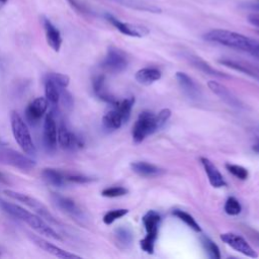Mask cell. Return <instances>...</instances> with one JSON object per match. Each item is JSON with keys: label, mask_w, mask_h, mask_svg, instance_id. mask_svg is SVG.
<instances>
[{"label": "cell", "mask_w": 259, "mask_h": 259, "mask_svg": "<svg viewBox=\"0 0 259 259\" xmlns=\"http://www.w3.org/2000/svg\"><path fill=\"white\" fill-rule=\"evenodd\" d=\"M53 203L59 208L61 211L70 215L78 223H82L85 221V213L81 209V207L70 197L64 196L59 193H52L51 195Z\"/></svg>", "instance_id": "obj_9"}, {"label": "cell", "mask_w": 259, "mask_h": 259, "mask_svg": "<svg viewBox=\"0 0 259 259\" xmlns=\"http://www.w3.org/2000/svg\"><path fill=\"white\" fill-rule=\"evenodd\" d=\"M207 86L215 95H218L229 106L234 107V108H242L243 107V104L239 100V98H237V96L234 95L226 86H224L221 83L213 81V80L208 81Z\"/></svg>", "instance_id": "obj_16"}, {"label": "cell", "mask_w": 259, "mask_h": 259, "mask_svg": "<svg viewBox=\"0 0 259 259\" xmlns=\"http://www.w3.org/2000/svg\"><path fill=\"white\" fill-rule=\"evenodd\" d=\"M161 77H162L161 72L158 69L152 68V67L140 69L139 71H137V73L135 75L136 80L140 84H143V85L153 84L154 82L160 80Z\"/></svg>", "instance_id": "obj_26"}, {"label": "cell", "mask_w": 259, "mask_h": 259, "mask_svg": "<svg viewBox=\"0 0 259 259\" xmlns=\"http://www.w3.org/2000/svg\"><path fill=\"white\" fill-rule=\"evenodd\" d=\"M224 209L229 215H238L242 210V206L236 197L230 196L225 202Z\"/></svg>", "instance_id": "obj_33"}, {"label": "cell", "mask_w": 259, "mask_h": 259, "mask_svg": "<svg viewBox=\"0 0 259 259\" xmlns=\"http://www.w3.org/2000/svg\"><path fill=\"white\" fill-rule=\"evenodd\" d=\"M92 88L95 95L101 99L102 101L111 104L112 106L116 104L118 100H116L107 90L105 87V77L104 75H97L92 80Z\"/></svg>", "instance_id": "obj_21"}, {"label": "cell", "mask_w": 259, "mask_h": 259, "mask_svg": "<svg viewBox=\"0 0 259 259\" xmlns=\"http://www.w3.org/2000/svg\"><path fill=\"white\" fill-rule=\"evenodd\" d=\"M177 82L183 93L191 100H198L201 97V91L197 84L184 72H177L175 75Z\"/></svg>", "instance_id": "obj_17"}, {"label": "cell", "mask_w": 259, "mask_h": 259, "mask_svg": "<svg viewBox=\"0 0 259 259\" xmlns=\"http://www.w3.org/2000/svg\"><path fill=\"white\" fill-rule=\"evenodd\" d=\"M226 168L227 170L233 174L235 177L241 179V180H246L249 176V172L246 168H244L241 165H237V164H231V163H227L226 164Z\"/></svg>", "instance_id": "obj_34"}, {"label": "cell", "mask_w": 259, "mask_h": 259, "mask_svg": "<svg viewBox=\"0 0 259 259\" xmlns=\"http://www.w3.org/2000/svg\"><path fill=\"white\" fill-rule=\"evenodd\" d=\"M0 207L3 208L7 213L12 215L13 218L24 222L26 225L31 227L39 235H42L45 237H49L58 241L62 240V237L52 227H50L49 224L38 214H35L21 207L18 204L5 201L1 198H0Z\"/></svg>", "instance_id": "obj_2"}, {"label": "cell", "mask_w": 259, "mask_h": 259, "mask_svg": "<svg viewBox=\"0 0 259 259\" xmlns=\"http://www.w3.org/2000/svg\"><path fill=\"white\" fill-rule=\"evenodd\" d=\"M131 169L135 173L143 177H157L164 173V170L161 169L160 167L143 161L133 162L131 164Z\"/></svg>", "instance_id": "obj_22"}, {"label": "cell", "mask_w": 259, "mask_h": 259, "mask_svg": "<svg viewBox=\"0 0 259 259\" xmlns=\"http://www.w3.org/2000/svg\"><path fill=\"white\" fill-rule=\"evenodd\" d=\"M173 215H175L176 218H178L180 221H182L183 223H185L190 229H192L195 232H200V226L197 224V222L194 220V218L189 214L188 212L182 210V209H174L172 211Z\"/></svg>", "instance_id": "obj_32"}, {"label": "cell", "mask_w": 259, "mask_h": 259, "mask_svg": "<svg viewBox=\"0 0 259 259\" xmlns=\"http://www.w3.org/2000/svg\"><path fill=\"white\" fill-rule=\"evenodd\" d=\"M253 150H254L256 153H259V142H257V143L253 146Z\"/></svg>", "instance_id": "obj_42"}, {"label": "cell", "mask_w": 259, "mask_h": 259, "mask_svg": "<svg viewBox=\"0 0 259 259\" xmlns=\"http://www.w3.org/2000/svg\"><path fill=\"white\" fill-rule=\"evenodd\" d=\"M3 192L11 199L17 200V201L25 204L29 208H31L36 214H38L46 221H48L52 224H55V225H61V223L54 217V214L49 210V208L41 201L37 200L36 198L29 196L27 194H24L22 192L10 190V189H5Z\"/></svg>", "instance_id": "obj_6"}, {"label": "cell", "mask_w": 259, "mask_h": 259, "mask_svg": "<svg viewBox=\"0 0 259 259\" xmlns=\"http://www.w3.org/2000/svg\"><path fill=\"white\" fill-rule=\"evenodd\" d=\"M157 114L151 111H143L133 126V140L136 144L142 143L148 136H151L156 131L161 128Z\"/></svg>", "instance_id": "obj_4"}, {"label": "cell", "mask_w": 259, "mask_h": 259, "mask_svg": "<svg viewBox=\"0 0 259 259\" xmlns=\"http://www.w3.org/2000/svg\"><path fill=\"white\" fill-rule=\"evenodd\" d=\"M104 17L112 26H114L122 34L133 37H143L149 33V29L146 26L121 21L109 13H105Z\"/></svg>", "instance_id": "obj_10"}, {"label": "cell", "mask_w": 259, "mask_h": 259, "mask_svg": "<svg viewBox=\"0 0 259 259\" xmlns=\"http://www.w3.org/2000/svg\"><path fill=\"white\" fill-rule=\"evenodd\" d=\"M44 145L48 152H54L58 145V125L55 112L47 113L44 121Z\"/></svg>", "instance_id": "obj_11"}, {"label": "cell", "mask_w": 259, "mask_h": 259, "mask_svg": "<svg viewBox=\"0 0 259 259\" xmlns=\"http://www.w3.org/2000/svg\"><path fill=\"white\" fill-rule=\"evenodd\" d=\"M114 236L117 243L123 248H128L133 243V234L127 228L119 227L115 229Z\"/></svg>", "instance_id": "obj_30"}, {"label": "cell", "mask_w": 259, "mask_h": 259, "mask_svg": "<svg viewBox=\"0 0 259 259\" xmlns=\"http://www.w3.org/2000/svg\"><path fill=\"white\" fill-rule=\"evenodd\" d=\"M221 240L234 250L242 253L243 255L251 258H257L258 254L249 245V243L241 236L234 233H224L221 234Z\"/></svg>", "instance_id": "obj_12"}, {"label": "cell", "mask_w": 259, "mask_h": 259, "mask_svg": "<svg viewBox=\"0 0 259 259\" xmlns=\"http://www.w3.org/2000/svg\"><path fill=\"white\" fill-rule=\"evenodd\" d=\"M45 97L49 102L51 110H57L58 105L60 103L61 88L47 76H45Z\"/></svg>", "instance_id": "obj_20"}, {"label": "cell", "mask_w": 259, "mask_h": 259, "mask_svg": "<svg viewBox=\"0 0 259 259\" xmlns=\"http://www.w3.org/2000/svg\"><path fill=\"white\" fill-rule=\"evenodd\" d=\"M123 121L117 109L113 106L112 109L108 110L102 117V125L105 130L115 131L122 125Z\"/></svg>", "instance_id": "obj_27"}, {"label": "cell", "mask_w": 259, "mask_h": 259, "mask_svg": "<svg viewBox=\"0 0 259 259\" xmlns=\"http://www.w3.org/2000/svg\"><path fill=\"white\" fill-rule=\"evenodd\" d=\"M41 24L45 30V35L48 45L53 49V51L59 52L63 42L60 30L46 16H41Z\"/></svg>", "instance_id": "obj_18"}, {"label": "cell", "mask_w": 259, "mask_h": 259, "mask_svg": "<svg viewBox=\"0 0 259 259\" xmlns=\"http://www.w3.org/2000/svg\"><path fill=\"white\" fill-rule=\"evenodd\" d=\"M46 76L52 79L60 88H67L70 82L69 76L62 73H48Z\"/></svg>", "instance_id": "obj_37"}, {"label": "cell", "mask_w": 259, "mask_h": 259, "mask_svg": "<svg viewBox=\"0 0 259 259\" xmlns=\"http://www.w3.org/2000/svg\"><path fill=\"white\" fill-rule=\"evenodd\" d=\"M128 66V58L125 52L116 47H109L101 62V67L110 73H120Z\"/></svg>", "instance_id": "obj_8"}, {"label": "cell", "mask_w": 259, "mask_h": 259, "mask_svg": "<svg viewBox=\"0 0 259 259\" xmlns=\"http://www.w3.org/2000/svg\"><path fill=\"white\" fill-rule=\"evenodd\" d=\"M28 237L31 239V241L37 246L39 247L41 250L52 254L53 256H56L58 258H62V259H67V258H80V256L74 254V253H71L69 251H66L62 248H60L59 246L49 242L48 240L39 237V236H36V235H33V234H28Z\"/></svg>", "instance_id": "obj_14"}, {"label": "cell", "mask_w": 259, "mask_h": 259, "mask_svg": "<svg viewBox=\"0 0 259 259\" xmlns=\"http://www.w3.org/2000/svg\"><path fill=\"white\" fill-rule=\"evenodd\" d=\"M0 163L9 165L22 171H29L35 167V161L28 155L0 145Z\"/></svg>", "instance_id": "obj_7"}, {"label": "cell", "mask_w": 259, "mask_h": 259, "mask_svg": "<svg viewBox=\"0 0 259 259\" xmlns=\"http://www.w3.org/2000/svg\"><path fill=\"white\" fill-rule=\"evenodd\" d=\"M0 255H1V249H0Z\"/></svg>", "instance_id": "obj_45"}, {"label": "cell", "mask_w": 259, "mask_h": 259, "mask_svg": "<svg viewBox=\"0 0 259 259\" xmlns=\"http://www.w3.org/2000/svg\"><path fill=\"white\" fill-rule=\"evenodd\" d=\"M58 145L64 150L73 151L81 148L83 143L64 122H60L58 125Z\"/></svg>", "instance_id": "obj_13"}, {"label": "cell", "mask_w": 259, "mask_h": 259, "mask_svg": "<svg viewBox=\"0 0 259 259\" xmlns=\"http://www.w3.org/2000/svg\"><path fill=\"white\" fill-rule=\"evenodd\" d=\"M49 108V102L46 97H36L25 109V118L30 124L37 123L46 114Z\"/></svg>", "instance_id": "obj_15"}, {"label": "cell", "mask_w": 259, "mask_h": 259, "mask_svg": "<svg viewBox=\"0 0 259 259\" xmlns=\"http://www.w3.org/2000/svg\"><path fill=\"white\" fill-rule=\"evenodd\" d=\"M10 124H11V131H12L14 140L16 141L18 146L21 148L23 153H25L30 157L35 156L36 149L32 141L29 128L25 120L22 118V116L18 112L16 111L11 112Z\"/></svg>", "instance_id": "obj_3"}, {"label": "cell", "mask_w": 259, "mask_h": 259, "mask_svg": "<svg viewBox=\"0 0 259 259\" xmlns=\"http://www.w3.org/2000/svg\"><path fill=\"white\" fill-rule=\"evenodd\" d=\"M219 62L228 68L239 71V72L244 73L254 79L259 80V68L253 67L249 64H246V63H243L240 61H235V60H230V59H222Z\"/></svg>", "instance_id": "obj_23"}, {"label": "cell", "mask_w": 259, "mask_h": 259, "mask_svg": "<svg viewBox=\"0 0 259 259\" xmlns=\"http://www.w3.org/2000/svg\"><path fill=\"white\" fill-rule=\"evenodd\" d=\"M134 103H135V97H128V98H125L121 101H117L116 104L113 105L117 109V111L119 112L123 123L126 122L130 119Z\"/></svg>", "instance_id": "obj_29"}, {"label": "cell", "mask_w": 259, "mask_h": 259, "mask_svg": "<svg viewBox=\"0 0 259 259\" xmlns=\"http://www.w3.org/2000/svg\"><path fill=\"white\" fill-rule=\"evenodd\" d=\"M256 8L259 10V3H258V4H256Z\"/></svg>", "instance_id": "obj_44"}, {"label": "cell", "mask_w": 259, "mask_h": 259, "mask_svg": "<svg viewBox=\"0 0 259 259\" xmlns=\"http://www.w3.org/2000/svg\"><path fill=\"white\" fill-rule=\"evenodd\" d=\"M203 38L209 42H215L231 49L250 54L259 60V40L242 33L227 29H211L203 34Z\"/></svg>", "instance_id": "obj_1"}, {"label": "cell", "mask_w": 259, "mask_h": 259, "mask_svg": "<svg viewBox=\"0 0 259 259\" xmlns=\"http://www.w3.org/2000/svg\"><path fill=\"white\" fill-rule=\"evenodd\" d=\"M41 177L44 181L55 187H63L68 184L66 179V172L60 171L54 168H46L41 172Z\"/></svg>", "instance_id": "obj_24"}, {"label": "cell", "mask_w": 259, "mask_h": 259, "mask_svg": "<svg viewBox=\"0 0 259 259\" xmlns=\"http://www.w3.org/2000/svg\"><path fill=\"white\" fill-rule=\"evenodd\" d=\"M66 179L68 183H75V184H84L93 181L94 179L82 174H77V173H70L66 172Z\"/></svg>", "instance_id": "obj_38"}, {"label": "cell", "mask_w": 259, "mask_h": 259, "mask_svg": "<svg viewBox=\"0 0 259 259\" xmlns=\"http://www.w3.org/2000/svg\"><path fill=\"white\" fill-rule=\"evenodd\" d=\"M248 21H249L252 25L259 27V14H255V13L250 14V15L248 16Z\"/></svg>", "instance_id": "obj_40"}, {"label": "cell", "mask_w": 259, "mask_h": 259, "mask_svg": "<svg viewBox=\"0 0 259 259\" xmlns=\"http://www.w3.org/2000/svg\"><path fill=\"white\" fill-rule=\"evenodd\" d=\"M200 163H201V165L207 175L208 181L212 187L221 188V187L226 186V181H225L223 175L221 174V172L218 170L215 165L209 159H207L205 157H201Z\"/></svg>", "instance_id": "obj_19"}, {"label": "cell", "mask_w": 259, "mask_h": 259, "mask_svg": "<svg viewBox=\"0 0 259 259\" xmlns=\"http://www.w3.org/2000/svg\"><path fill=\"white\" fill-rule=\"evenodd\" d=\"M184 56H185V58H186L194 67H196L197 69H199L200 71H202V72L205 73V74H208V75H211V76L221 77V78H222V77H225V78L229 77L228 75H226V74H224V73H222V72L215 70L214 68H212L208 63H206L204 60H202V59H201L200 57H198V56H195V55L189 54V53L185 54Z\"/></svg>", "instance_id": "obj_25"}, {"label": "cell", "mask_w": 259, "mask_h": 259, "mask_svg": "<svg viewBox=\"0 0 259 259\" xmlns=\"http://www.w3.org/2000/svg\"><path fill=\"white\" fill-rule=\"evenodd\" d=\"M200 241H201V245H202L204 251L206 252V254L209 258H211V259H220L221 258L220 249L214 242H212L206 236H201Z\"/></svg>", "instance_id": "obj_31"}, {"label": "cell", "mask_w": 259, "mask_h": 259, "mask_svg": "<svg viewBox=\"0 0 259 259\" xmlns=\"http://www.w3.org/2000/svg\"><path fill=\"white\" fill-rule=\"evenodd\" d=\"M0 183H8L7 177L2 172H0Z\"/></svg>", "instance_id": "obj_41"}, {"label": "cell", "mask_w": 259, "mask_h": 259, "mask_svg": "<svg viewBox=\"0 0 259 259\" xmlns=\"http://www.w3.org/2000/svg\"><path fill=\"white\" fill-rule=\"evenodd\" d=\"M128 212L127 209L125 208H117V209H111L109 211H107L104 215H103V223L106 225H110L113 222H115L116 220L122 218L123 215H125Z\"/></svg>", "instance_id": "obj_35"}, {"label": "cell", "mask_w": 259, "mask_h": 259, "mask_svg": "<svg viewBox=\"0 0 259 259\" xmlns=\"http://www.w3.org/2000/svg\"><path fill=\"white\" fill-rule=\"evenodd\" d=\"M117 3L127 6L132 9L140 10V11H146V12H151V13H161V8H159L156 5L153 4H148L139 0H114Z\"/></svg>", "instance_id": "obj_28"}, {"label": "cell", "mask_w": 259, "mask_h": 259, "mask_svg": "<svg viewBox=\"0 0 259 259\" xmlns=\"http://www.w3.org/2000/svg\"><path fill=\"white\" fill-rule=\"evenodd\" d=\"M70 4H71V6L74 8V9H76L77 11H79V12H81V13H88V10H87V8H86V6L85 5H83L82 3H80L78 0H67Z\"/></svg>", "instance_id": "obj_39"}, {"label": "cell", "mask_w": 259, "mask_h": 259, "mask_svg": "<svg viewBox=\"0 0 259 259\" xmlns=\"http://www.w3.org/2000/svg\"><path fill=\"white\" fill-rule=\"evenodd\" d=\"M128 192V190L122 186H112L107 187L101 191V195L105 197H119L123 196Z\"/></svg>", "instance_id": "obj_36"}, {"label": "cell", "mask_w": 259, "mask_h": 259, "mask_svg": "<svg viewBox=\"0 0 259 259\" xmlns=\"http://www.w3.org/2000/svg\"><path fill=\"white\" fill-rule=\"evenodd\" d=\"M143 224L146 230V236L140 242L141 248L148 254L154 253L155 243L158 237L159 227L161 223V217L156 210H148L143 219Z\"/></svg>", "instance_id": "obj_5"}, {"label": "cell", "mask_w": 259, "mask_h": 259, "mask_svg": "<svg viewBox=\"0 0 259 259\" xmlns=\"http://www.w3.org/2000/svg\"><path fill=\"white\" fill-rule=\"evenodd\" d=\"M7 1H8V0H0V9L7 3Z\"/></svg>", "instance_id": "obj_43"}]
</instances>
